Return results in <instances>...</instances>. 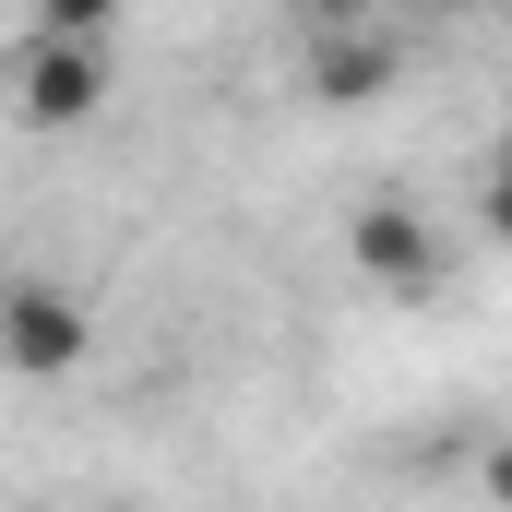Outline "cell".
<instances>
[{
	"label": "cell",
	"instance_id": "cell-1",
	"mask_svg": "<svg viewBox=\"0 0 512 512\" xmlns=\"http://www.w3.org/2000/svg\"><path fill=\"white\" fill-rule=\"evenodd\" d=\"M0 358H12V382H72V370L96 358V310L60 298L48 274H24V286L0 298Z\"/></svg>",
	"mask_w": 512,
	"mask_h": 512
},
{
	"label": "cell",
	"instance_id": "cell-7",
	"mask_svg": "<svg viewBox=\"0 0 512 512\" xmlns=\"http://www.w3.org/2000/svg\"><path fill=\"white\" fill-rule=\"evenodd\" d=\"M310 36H346V24H382V0H298Z\"/></svg>",
	"mask_w": 512,
	"mask_h": 512
},
{
	"label": "cell",
	"instance_id": "cell-6",
	"mask_svg": "<svg viewBox=\"0 0 512 512\" xmlns=\"http://www.w3.org/2000/svg\"><path fill=\"white\" fill-rule=\"evenodd\" d=\"M477 227H489V239H501V251H512V155H501V167H489V179H477Z\"/></svg>",
	"mask_w": 512,
	"mask_h": 512
},
{
	"label": "cell",
	"instance_id": "cell-4",
	"mask_svg": "<svg viewBox=\"0 0 512 512\" xmlns=\"http://www.w3.org/2000/svg\"><path fill=\"white\" fill-rule=\"evenodd\" d=\"M382 84H393V36H382V24L310 36V96H322V108H370Z\"/></svg>",
	"mask_w": 512,
	"mask_h": 512
},
{
	"label": "cell",
	"instance_id": "cell-2",
	"mask_svg": "<svg viewBox=\"0 0 512 512\" xmlns=\"http://www.w3.org/2000/svg\"><path fill=\"white\" fill-rule=\"evenodd\" d=\"M12 108H24V131H84L108 108V36H24Z\"/></svg>",
	"mask_w": 512,
	"mask_h": 512
},
{
	"label": "cell",
	"instance_id": "cell-3",
	"mask_svg": "<svg viewBox=\"0 0 512 512\" xmlns=\"http://www.w3.org/2000/svg\"><path fill=\"white\" fill-rule=\"evenodd\" d=\"M346 251H358V274H370L382 298H429V286H441V262H453V251H441V227H429V215H417L405 191H382V203H358Z\"/></svg>",
	"mask_w": 512,
	"mask_h": 512
},
{
	"label": "cell",
	"instance_id": "cell-5",
	"mask_svg": "<svg viewBox=\"0 0 512 512\" xmlns=\"http://www.w3.org/2000/svg\"><path fill=\"white\" fill-rule=\"evenodd\" d=\"M120 0H36V36H108Z\"/></svg>",
	"mask_w": 512,
	"mask_h": 512
},
{
	"label": "cell",
	"instance_id": "cell-8",
	"mask_svg": "<svg viewBox=\"0 0 512 512\" xmlns=\"http://www.w3.org/2000/svg\"><path fill=\"white\" fill-rule=\"evenodd\" d=\"M477 489H489V512H512V441H489V453H477Z\"/></svg>",
	"mask_w": 512,
	"mask_h": 512
},
{
	"label": "cell",
	"instance_id": "cell-9",
	"mask_svg": "<svg viewBox=\"0 0 512 512\" xmlns=\"http://www.w3.org/2000/svg\"><path fill=\"white\" fill-rule=\"evenodd\" d=\"M429 12H453V0H429Z\"/></svg>",
	"mask_w": 512,
	"mask_h": 512
}]
</instances>
